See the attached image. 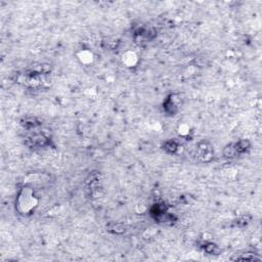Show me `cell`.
I'll use <instances>...</instances> for the list:
<instances>
[{
	"label": "cell",
	"instance_id": "cell-1",
	"mask_svg": "<svg viewBox=\"0 0 262 262\" xmlns=\"http://www.w3.org/2000/svg\"><path fill=\"white\" fill-rule=\"evenodd\" d=\"M17 209L21 213H28L37 205L33 191L31 189H24L17 198Z\"/></svg>",
	"mask_w": 262,
	"mask_h": 262
}]
</instances>
